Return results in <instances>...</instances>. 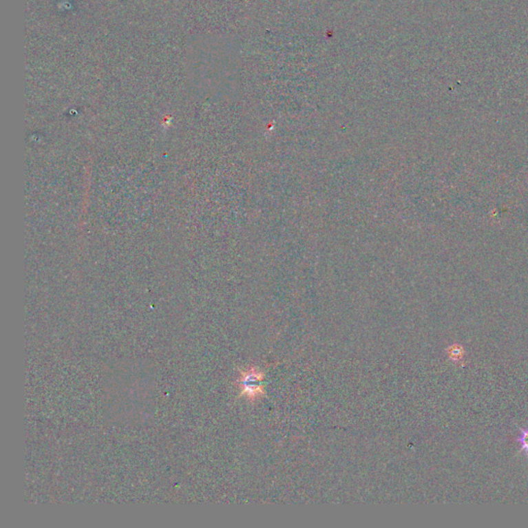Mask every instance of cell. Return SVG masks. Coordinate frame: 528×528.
I'll use <instances>...</instances> for the list:
<instances>
[{
    "mask_svg": "<svg viewBox=\"0 0 528 528\" xmlns=\"http://www.w3.org/2000/svg\"><path fill=\"white\" fill-rule=\"evenodd\" d=\"M264 372L256 366H249L242 370L237 379V387L241 397H245L251 403H255L264 397L266 394L264 385Z\"/></svg>",
    "mask_w": 528,
    "mask_h": 528,
    "instance_id": "6da1fadb",
    "label": "cell"
},
{
    "mask_svg": "<svg viewBox=\"0 0 528 528\" xmlns=\"http://www.w3.org/2000/svg\"><path fill=\"white\" fill-rule=\"evenodd\" d=\"M446 353L451 361L454 362V363H461V361H463L465 350L463 346L459 345V344H453L447 348Z\"/></svg>",
    "mask_w": 528,
    "mask_h": 528,
    "instance_id": "7a4b0ae2",
    "label": "cell"
},
{
    "mask_svg": "<svg viewBox=\"0 0 528 528\" xmlns=\"http://www.w3.org/2000/svg\"><path fill=\"white\" fill-rule=\"evenodd\" d=\"M521 436L517 439V442L521 444V452L525 453V456L528 457V428L523 430L521 428Z\"/></svg>",
    "mask_w": 528,
    "mask_h": 528,
    "instance_id": "3957f363",
    "label": "cell"
}]
</instances>
